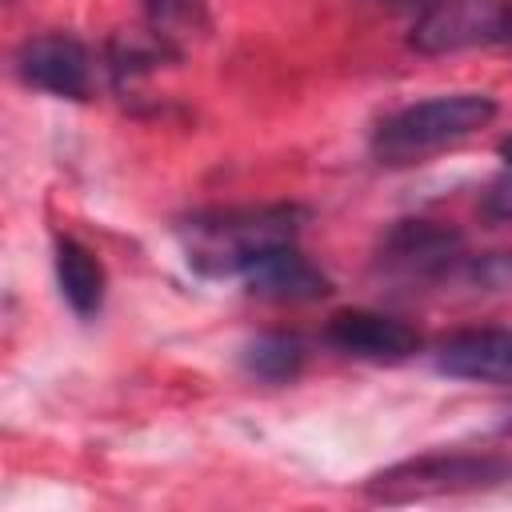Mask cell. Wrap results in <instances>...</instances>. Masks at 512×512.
I'll list each match as a JSON object with an SVG mask.
<instances>
[{
    "instance_id": "obj_1",
    "label": "cell",
    "mask_w": 512,
    "mask_h": 512,
    "mask_svg": "<svg viewBox=\"0 0 512 512\" xmlns=\"http://www.w3.org/2000/svg\"><path fill=\"white\" fill-rule=\"evenodd\" d=\"M304 208L296 204H244V208H204L176 224L184 260L212 280L244 276L268 252L296 244Z\"/></svg>"
},
{
    "instance_id": "obj_2",
    "label": "cell",
    "mask_w": 512,
    "mask_h": 512,
    "mask_svg": "<svg viewBox=\"0 0 512 512\" xmlns=\"http://www.w3.org/2000/svg\"><path fill=\"white\" fill-rule=\"evenodd\" d=\"M496 116V100L488 92H444L416 100L392 116H384L372 132V156L380 164H420L432 152H444L472 132L488 128Z\"/></svg>"
},
{
    "instance_id": "obj_3",
    "label": "cell",
    "mask_w": 512,
    "mask_h": 512,
    "mask_svg": "<svg viewBox=\"0 0 512 512\" xmlns=\"http://www.w3.org/2000/svg\"><path fill=\"white\" fill-rule=\"evenodd\" d=\"M512 480V460L492 452H424L400 460L364 480V496L380 504H412L436 496H464L484 492Z\"/></svg>"
},
{
    "instance_id": "obj_4",
    "label": "cell",
    "mask_w": 512,
    "mask_h": 512,
    "mask_svg": "<svg viewBox=\"0 0 512 512\" xmlns=\"http://www.w3.org/2000/svg\"><path fill=\"white\" fill-rule=\"evenodd\" d=\"M468 252L460 232L436 220H396L376 248V268L400 284H440L464 276Z\"/></svg>"
},
{
    "instance_id": "obj_5",
    "label": "cell",
    "mask_w": 512,
    "mask_h": 512,
    "mask_svg": "<svg viewBox=\"0 0 512 512\" xmlns=\"http://www.w3.org/2000/svg\"><path fill=\"white\" fill-rule=\"evenodd\" d=\"M512 36V0H428L412 24L416 52H464Z\"/></svg>"
},
{
    "instance_id": "obj_6",
    "label": "cell",
    "mask_w": 512,
    "mask_h": 512,
    "mask_svg": "<svg viewBox=\"0 0 512 512\" xmlns=\"http://www.w3.org/2000/svg\"><path fill=\"white\" fill-rule=\"evenodd\" d=\"M16 76L28 88H40L60 100H84L92 88V60L88 48L68 32H44L20 44Z\"/></svg>"
},
{
    "instance_id": "obj_7",
    "label": "cell",
    "mask_w": 512,
    "mask_h": 512,
    "mask_svg": "<svg viewBox=\"0 0 512 512\" xmlns=\"http://www.w3.org/2000/svg\"><path fill=\"white\" fill-rule=\"evenodd\" d=\"M328 344L352 360L368 364H404L420 352V332L376 308H344L324 328Z\"/></svg>"
},
{
    "instance_id": "obj_8",
    "label": "cell",
    "mask_w": 512,
    "mask_h": 512,
    "mask_svg": "<svg viewBox=\"0 0 512 512\" xmlns=\"http://www.w3.org/2000/svg\"><path fill=\"white\" fill-rule=\"evenodd\" d=\"M436 368L452 380L512 388V328H464L440 340Z\"/></svg>"
},
{
    "instance_id": "obj_9",
    "label": "cell",
    "mask_w": 512,
    "mask_h": 512,
    "mask_svg": "<svg viewBox=\"0 0 512 512\" xmlns=\"http://www.w3.org/2000/svg\"><path fill=\"white\" fill-rule=\"evenodd\" d=\"M240 280L256 300H272V304H308V300H320L332 292V280L296 244L268 252Z\"/></svg>"
},
{
    "instance_id": "obj_10",
    "label": "cell",
    "mask_w": 512,
    "mask_h": 512,
    "mask_svg": "<svg viewBox=\"0 0 512 512\" xmlns=\"http://www.w3.org/2000/svg\"><path fill=\"white\" fill-rule=\"evenodd\" d=\"M52 252H56L52 264H56V284H60L64 304L80 320H92L100 312V304H104V264L96 260L92 248H84L72 236H56Z\"/></svg>"
},
{
    "instance_id": "obj_11",
    "label": "cell",
    "mask_w": 512,
    "mask_h": 512,
    "mask_svg": "<svg viewBox=\"0 0 512 512\" xmlns=\"http://www.w3.org/2000/svg\"><path fill=\"white\" fill-rule=\"evenodd\" d=\"M304 360H308V348L292 332H260L240 352L244 372L264 384H292L304 372Z\"/></svg>"
},
{
    "instance_id": "obj_12",
    "label": "cell",
    "mask_w": 512,
    "mask_h": 512,
    "mask_svg": "<svg viewBox=\"0 0 512 512\" xmlns=\"http://www.w3.org/2000/svg\"><path fill=\"white\" fill-rule=\"evenodd\" d=\"M144 8H148L152 28H160L164 36L188 24H200V0H144Z\"/></svg>"
},
{
    "instance_id": "obj_13",
    "label": "cell",
    "mask_w": 512,
    "mask_h": 512,
    "mask_svg": "<svg viewBox=\"0 0 512 512\" xmlns=\"http://www.w3.org/2000/svg\"><path fill=\"white\" fill-rule=\"evenodd\" d=\"M484 212L492 220H512V164L484 188Z\"/></svg>"
},
{
    "instance_id": "obj_14",
    "label": "cell",
    "mask_w": 512,
    "mask_h": 512,
    "mask_svg": "<svg viewBox=\"0 0 512 512\" xmlns=\"http://www.w3.org/2000/svg\"><path fill=\"white\" fill-rule=\"evenodd\" d=\"M500 156L512 164V136H504V140H500Z\"/></svg>"
}]
</instances>
